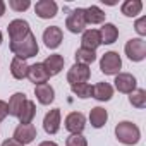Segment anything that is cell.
I'll use <instances>...</instances> for the list:
<instances>
[{"label": "cell", "mask_w": 146, "mask_h": 146, "mask_svg": "<svg viewBox=\"0 0 146 146\" xmlns=\"http://www.w3.org/2000/svg\"><path fill=\"white\" fill-rule=\"evenodd\" d=\"M41 64H43V67L46 69L48 76L52 78V76H57V74H60V72H62V69H64V57L58 55V53H52V55H48Z\"/></svg>", "instance_id": "obj_15"}, {"label": "cell", "mask_w": 146, "mask_h": 146, "mask_svg": "<svg viewBox=\"0 0 146 146\" xmlns=\"http://www.w3.org/2000/svg\"><path fill=\"white\" fill-rule=\"evenodd\" d=\"M26 78H28L31 83H35V86L45 84V83L50 79L48 72H46V69L43 67L41 62H36V64H33V65L28 67V76H26Z\"/></svg>", "instance_id": "obj_11"}, {"label": "cell", "mask_w": 146, "mask_h": 146, "mask_svg": "<svg viewBox=\"0 0 146 146\" xmlns=\"http://www.w3.org/2000/svg\"><path fill=\"white\" fill-rule=\"evenodd\" d=\"M143 11V2L141 0H125L120 5V12L125 17H136L137 14H141Z\"/></svg>", "instance_id": "obj_24"}, {"label": "cell", "mask_w": 146, "mask_h": 146, "mask_svg": "<svg viewBox=\"0 0 146 146\" xmlns=\"http://www.w3.org/2000/svg\"><path fill=\"white\" fill-rule=\"evenodd\" d=\"M36 127L33 125V124H19L16 129H14V139L17 141V143H21L23 146H26V144H29V143H33L35 139H36Z\"/></svg>", "instance_id": "obj_9"}, {"label": "cell", "mask_w": 146, "mask_h": 146, "mask_svg": "<svg viewBox=\"0 0 146 146\" xmlns=\"http://www.w3.org/2000/svg\"><path fill=\"white\" fill-rule=\"evenodd\" d=\"M35 12L40 19H52L57 16L58 12V5L53 2V0H40L35 5Z\"/></svg>", "instance_id": "obj_12"}, {"label": "cell", "mask_w": 146, "mask_h": 146, "mask_svg": "<svg viewBox=\"0 0 146 146\" xmlns=\"http://www.w3.org/2000/svg\"><path fill=\"white\" fill-rule=\"evenodd\" d=\"M9 115V108H7V103L4 100H0V122H2L5 117Z\"/></svg>", "instance_id": "obj_32"}, {"label": "cell", "mask_w": 146, "mask_h": 146, "mask_svg": "<svg viewBox=\"0 0 146 146\" xmlns=\"http://www.w3.org/2000/svg\"><path fill=\"white\" fill-rule=\"evenodd\" d=\"M9 7L16 12H23L31 7V2L29 0H9Z\"/></svg>", "instance_id": "obj_30"}, {"label": "cell", "mask_w": 146, "mask_h": 146, "mask_svg": "<svg viewBox=\"0 0 146 146\" xmlns=\"http://www.w3.org/2000/svg\"><path fill=\"white\" fill-rule=\"evenodd\" d=\"M86 19H84V9H74L65 19V28L70 31V33H83L86 29Z\"/></svg>", "instance_id": "obj_6"}, {"label": "cell", "mask_w": 146, "mask_h": 146, "mask_svg": "<svg viewBox=\"0 0 146 146\" xmlns=\"http://www.w3.org/2000/svg\"><path fill=\"white\" fill-rule=\"evenodd\" d=\"M11 52L17 57V58H31V57H36L38 52H40V46H38V41H36V36L33 33H29L28 36H24L23 40L19 41H12L11 45Z\"/></svg>", "instance_id": "obj_1"}, {"label": "cell", "mask_w": 146, "mask_h": 146, "mask_svg": "<svg viewBox=\"0 0 146 146\" xmlns=\"http://www.w3.org/2000/svg\"><path fill=\"white\" fill-rule=\"evenodd\" d=\"M76 64H83V65H90L96 60V52L95 50H88V48H79L76 52Z\"/></svg>", "instance_id": "obj_26"}, {"label": "cell", "mask_w": 146, "mask_h": 146, "mask_svg": "<svg viewBox=\"0 0 146 146\" xmlns=\"http://www.w3.org/2000/svg\"><path fill=\"white\" fill-rule=\"evenodd\" d=\"M102 45L100 40V33L98 29H84L83 36H81V48H88V50H95Z\"/></svg>", "instance_id": "obj_16"}, {"label": "cell", "mask_w": 146, "mask_h": 146, "mask_svg": "<svg viewBox=\"0 0 146 146\" xmlns=\"http://www.w3.org/2000/svg\"><path fill=\"white\" fill-rule=\"evenodd\" d=\"M70 91L74 93L78 98H81V100H86V98H91V96H93V86H91L90 83H83V84L70 86Z\"/></svg>", "instance_id": "obj_28"}, {"label": "cell", "mask_w": 146, "mask_h": 146, "mask_svg": "<svg viewBox=\"0 0 146 146\" xmlns=\"http://www.w3.org/2000/svg\"><path fill=\"white\" fill-rule=\"evenodd\" d=\"M115 90L119 93H125V95H131L136 86H137V81L132 74H129V72H119V74L115 76Z\"/></svg>", "instance_id": "obj_10"}, {"label": "cell", "mask_w": 146, "mask_h": 146, "mask_svg": "<svg viewBox=\"0 0 146 146\" xmlns=\"http://www.w3.org/2000/svg\"><path fill=\"white\" fill-rule=\"evenodd\" d=\"M100 69L105 76H117L122 69V58L117 52H105L100 58Z\"/></svg>", "instance_id": "obj_3"}, {"label": "cell", "mask_w": 146, "mask_h": 146, "mask_svg": "<svg viewBox=\"0 0 146 146\" xmlns=\"http://www.w3.org/2000/svg\"><path fill=\"white\" fill-rule=\"evenodd\" d=\"M7 33H9V40L12 43V41H19L24 36H28L31 33V28H29L28 21H24V19H14V21L9 23Z\"/></svg>", "instance_id": "obj_7"}, {"label": "cell", "mask_w": 146, "mask_h": 146, "mask_svg": "<svg viewBox=\"0 0 146 146\" xmlns=\"http://www.w3.org/2000/svg\"><path fill=\"white\" fill-rule=\"evenodd\" d=\"M112 96H113V86L112 84H108V83H96L93 86V96L91 98H95L98 102H108V100H112Z\"/></svg>", "instance_id": "obj_19"}, {"label": "cell", "mask_w": 146, "mask_h": 146, "mask_svg": "<svg viewBox=\"0 0 146 146\" xmlns=\"http://www.w3.org/2000/svg\"><path fill=\"white\" fill-rule=\"evenodd\" d=\"M84 19H86V24H103L105 12L98 5H91V7L84 9Z\"/></svg>", "instance_id": "obj_22"}, {"label": "cell", "mask_w": 146, "mask_h": 146, "mask_svg": "<svg viewBox=\"0 0 146 146\" xmlns=\"http://www.w3.org/2000/svg\"><path fill=\"white\" fill-rule=\"evenodd\" d=\"M115 137L122 143V144H127V146H132V144H137L139 139H141V131L139 127L131 122V120H122L115 125Z\"/></svg>", "instance_id": "obj_2"}, {"label": "cell", "mask_w": 146, "mask_h": 146, "mask_svg": "<svg viewBox=\"0 0 146 146\" xmlns=\"http://www.w3.org/2000/svg\"><path fill=\"white\" fill-rule=\"evenodd\" d=\"M38 146H58V144L53 143V141H43V143H40Z\"/></svg>", "instance_id": "obj_35"}, {"label": "cell", "mask_w": 146, "mask_h": 146, "mask_svg": "<svg viewBox=\"0 0 146 146\" xmlns=\"http://www.w3.org/2000/svg\"><path fill=\"white\" fill-rule=\"evenodd\" d=\"M129 103L136 108H144L146 107V91L141 90V88H136L129 95Z\"/></svg>", "instance_id": "obj_27"}, {"label": "cell", "mask_w": 146, "mask_h": 146, "mask_svg": "<svg viewBox=\"0 0 146 146\" xmlns=\"http://www.w3.org/2000/svg\"><path fill=\"white\" fill-rule=\"evenodd\" d=\"M98 33H100L102 45H112V43H115L117 38H119V29H117V26L112 24V23H105V24L98 29Z\"/></svg>", "instance_id": "obj_18"}, {"label": "cell", "mask_w": 146, "mask_h": 146, "mask_svg": "<svg viewBox=\"0 0 146 146\" xmlns=\"http://www.w3.org/2000/svg\"><path fill=\"white\" fill-rule=\"evenodd\" d=\"M35 115H36V105H35V102L33 100H26V103H24V107H23V110H21V113H19V122L21 124H31L33 122V119H35Z\"/></svg>", "instance_id": "obj_25"}, {"label": "cell", "mask_w": 146, "mask_h": 146, "mask_svg": "<svg viewBox=\"0 0 146 146\" xmlns=\"http://www.w3.org/2000/svg\"><path fill=\"white\" fill-rule=\"evenodd\" d=\"M134 29H136V33H137L139 36H144V35H146V17H144V16L136 21Z\"/></svg>", "instance_id": "obj_31"}, {"label": "cell", "mask_w": 146, "mask_h": 146, "mask_svg": "<svg viewBox=\"0 0 146 146\" xmlns=\"http://www.w3.org/2000/svg\"><path fill=\"white\" fill-rule=\"evenodd\" d=\"M64 127L70 134H81L86 127V117L81 112H70L64 120Z\"/></svg>", "instance_id": "obj_8"}, {"label": "cell", "mask_w": 146, "mask_h": 146, "mask_svg": "<svg viewBox=\"0 0 146 146\" xmlns=\"http://www.w3.org/2000/svg\"><path fill=\"white\" fill-rule=\"evenodd\" d=\"M91 76V70H90V65H83V64H74L69 72H67V83L70 86H76V84H83V83H88Z\"/></svg>", "instance_id": "obj_5"}, {"label": "cell", "mask_w": 146, "mask_h": 146, "mask_svg": "<svg viewBox=\"0 0 146 146\" xmlns=\"http://www.w3.org/2000/svg\"><path fill=\"white\" fill-rule=\"evenodd\" d=\"M28 67H29V65L26 64V60L14 57L12 62H11V74H12V78L17 79V81L24 79V78L28 76Z\"/></svg>", "instance_id": "obj_23"}, {"label": "cell", "mask_w": 146, "mask_h": 146, "mask_svg": "<svg viewBox=\"0 0 146 146\" xmlns=\"http://www.w3.org/2000/svg\"><path fill=\"white\" fill-rule=\"evenodd\" d=\"M108 120V112L103 107H93L90 112V122L95 129H102Z\"/></svg>", "instance_id": "obj_20"}, {"label": "cell", "mask_w": 146, "mask_h": 146, "mask_svg": "<svg viewBox=\"0 0 146 146\" xmlns=\"http://www.w3.org/2000/svg\"><path fill=\"white\" fill-rule=\"evenodd\" d=\"M0 146H23V144H21V143H17L14 137H11V139H5Z\"/></svg>", "instance_id": "obj_33"}, {"label": "cell", "mask_w": 146, "mask_h": 146, "mask_svg": "<svg viewBox=\"0 0 146 146\" xmlns=\"http://www.w3.org/2000/svg\"><path fill=\"white\" fill-rule=\"evenodd\" d=\"M26 100H28V98H26L24 93H14V95L11 96L9 103H7L9 115H12V117H19V113H21V110H23Z\"/></svg>", "instance_id": "obj_21"}, {"label": "cell", "mask_w": 146, "mask_h": 146, "mask_svg": "<svg viewBox=\"0 0 146 146\" xmlns=\"http://www.w3.org/2000/svg\"><path fill=\"white\" fill-rule=\"evenodd\" d=\"M5 14V2L4 0H0V17H2Z\"/></svg>", "instance_id": "obj_34"}, {"label": "cell", "mask_w": 146, "mask_h": 146, "mask_svg": "<svg viewBox=\"0 0 146 146\" xmlns=\"http://www.w3.org/2000/svg\"><path fill=\"white\" fill-rule=\"evenodd\" d=\"M2 38H4V36H2V31H0V45H2Z\"/></svg>", "instance_id": "obj_36"}, {"label": "cell", "mask_w": 146, "mask_h": 146, "mask_svg": "<svg viewBox=\"0 0 146 146\" xmlns=\"http://www.w3.org/2000/svg\"><path fill=\"white\" fill-rule=\"evenodd\" d=\"M62 38H64V35H62V29H60L58 26H50V28H46V29L43 31L45 46L50 48V50L58 48L60 43H62Z\"/></svg>", "instance_id": "obj_13"}, {"label": "cell", "mask_w": 146, "mask_h": 146, "mask_svg": "<svg viewBox=\"0 0 146 146\" xmlns=\"http://www.w3.org/2000/svg\"><path fill=\"white\" fill-rule=\"evenodd\" d=\"M43 129L46 134H57L60 131V108H52L43 119Z\"/></svg>", "instance_id": "obj_14"}, {"label": "cell", "mask_w": 146, "mask_h": 146, "mask_svg": "<svg viewBox=\"0 0 146 146\" xmlns=\"http://www.w3.org/2000/svg\"><path fill=\"white\" fill-rule=\"evenodd\" d=\"M124 52H125V55H127L129 60L141 62V60L146 58V41L143 38H131L125 43Z\"/></svg>", "instance_id": "obj_4"}, {"label": "cell", "mask_w": 146, "mask_h": 146, "mask_svg": "<svg viewBox=\"0 0 146 146\" xmlns=\"http://www.w3.org/2000/svg\"><path fill=\"white\" fill-rule=\"evenodd\" d=\"M65 146H88V141L83 134H70L65 141Z\"/></svg>", "instance_id": "obj_29"}, {"label": "cell", "mask_w": 146, "mask_h": 146, "mask_svg": "<svg viewBox=\"0 0 146 146\" xmlns=\"http://www.w3.org/2000/svg\"><path fill=\"white\" fill-rule=\"evenodd\" d=\"M35 96L41 105H50L55 100V90L48 83L38 84V86H35Z\"/></svg>", "instance_id": "obj_17"}]
</instances>
